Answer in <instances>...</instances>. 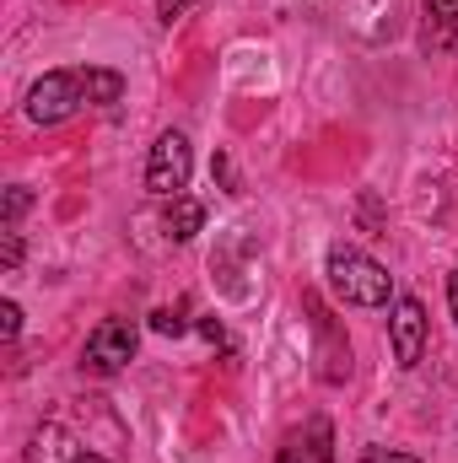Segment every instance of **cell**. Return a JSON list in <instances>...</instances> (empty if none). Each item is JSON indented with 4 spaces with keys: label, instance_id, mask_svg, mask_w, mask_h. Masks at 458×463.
Wrapping results in <instances>:
<instances>
[{
    "label": "cell",
    "instance_id": "16",
    "mask_svg": "<svg viewBox=\"0 0 458 463\" xmlns=\"http://www.w3.org/2000/svg\"><path fill=\"white\" fill-rule=\"evenodd\" d=\"M448 307H453V318H458V269L448 275Z\"/></svg>",
    "mask_w": 458,
    "mask_h": 463
},
{
    "label": "cell",
    "instance_id": "4",
    "mask_svg": "<svg viewBox=\"0 0 458 463\" xmlns=\"http://www.w3.org/2000/svg\"><path fill=\"white\" fill-rule=\"evenodd\" d=\"M135 345H140V335H135V324H129V318H103V324L87 335L81 366L109 377V372H119V366H129V361H135Z\"/></svg>",
    "mask_w": 458,
    "mask_h": 463
},
{
    "label": "cell",
    "instance_id": "7",
    "mask_svg": "<svg viewBox=\"0 0 458 463\" xmlns=\"http://www.w3.org/2000/svg\"><path fill=\"white\" fill-rule=\"evenodd\" d=\"M27 458H33V463H76V458H81V448H76V437H71L65 426H54V420H49V426H38V431H33Z\"/></svg>",
    "mask_w": 458,
    "mask_h": 463
},
{
    "label": "cell",
    "instance_id": "3",
    "mask_svg": "<svg viewBox=\"0 0 458 463\" xmlns=\"http://www.w3.org/2000/svg\"><path fill=\"white\" fill-rule=\"evenodd\" d=\"M189 167H195L189 140H184L178 129H167V135H157V146H151V156H146V189L162 194V200H178V194L189 189Z\"/></svg>",
    "mask_w": 458,
    "mask_h": 463
},
{
    "label": "cell",
    "instance_id": "13",
    "mask_svg": "<svg viewBox=\"0 0 458 463\" xmlns=\"http://www.w3.org/2000/svg\"><path fill=\"white\" fill-rule=\"evenodd\" d=\"M361 463H421L410 453H388V448H361Z\"/></svg>",
    "mask_w": 458,
    "mask_h": 463
},
{
    "label": "cell",
    "instance_id": "10",
    "mask_svg": "<svg viewBox=\"0 0 458 463\" xmlns=\"http://www.w3.org/2000/svg\"><path fill=\"white\" fill-rule=\"evenodd\" d=\"M0 264H5V269L22 264V237H16V227H5V237H0Z\"/></svg>",
    "mask_w": 458,
    "mask_h": 463
},
{
    "label": "cell",
    "instance_id": "2",
    "mask_svg": "<svg viewBox=\"0 0 458 463\" xmlns=\"http://www.w3.org/2000/svg\"><path fill=\"white\" fill-rule=\"evenodd\" d=\"M324 275H329V291L340 297L345 307H388V297H394V275L372 253H361L350 242H335L329 248Z\"/></svg>",
    "mask_w": 458,
    "mask_h": 463
},
{
    "label": "cell",
    "instance_id": "12",
    "mask_svg": "<svg viewBox=\"0 0 458 463\" xmlns=\"http://www.w3.org/2000/svg\"><path fill=\"white\" fill-rule=\"evenodd\" d=\"M151 329H157V335H184V318H178L173 307H162V313H151Z\"/></svg>",
    "mask_w": 458,
    "mask_h": 463
},
{
    "label": "cell",
    "instance_id": "17",
    "mask_svg": "<svg viewBox=\"0 0 458 463\" xmlns=\"http://www.w3.org/2000/svg\"><path fill=\"white\" fill-rule=\"evenodd\" d=\"M76 463H103V458H92V453H81V458H76Z\"/></svg>",
    "mask_w": 458,
    "mask_h": 463
},
{
    "label": "cell",
    "instance_id": "6",
    "mask_svg": "<svg viewBox=\"0 0 458 463\" xmlns=\"http://www.w3.org/2000/svg\"><path fill=\"white\" fill-rule=\"evenodd\" d=\"M275 463H335V431H329V420L319 415V420H308L302 431H291V437L281 442Z\"/></svg>",
    "mask_w": 458,
    "mask_h": 463
},
{
    "label": "cell",
    "instance_id": "5",
    "mask_svg": "<svg viewBox=\"0 0 458 463\" xmlns=\"http://www.w3.org/2000/svg\"><path fill=\"white\" fill-rule=\"evenodd\" d=\"M388 340H394V361L399 366H421V355H426V307H421V297H399L394 302Z\"/></svg>",
    "mask_w": 458,
    "mask_h": 463
},
{
    "label": "cell",
    "instance_id": "11",
    "mask_svg": "<svg viewBox=\"0 0 458 463\" xmlns=\"http://www.w3.org/2000/svg\"><path fill=\"white\" fill-rule=\"evenodd\" d=\"M27 205H33V194H27V189H11V194H5V227H16V216H22Z\"/></svg>",
    "mask_w": 458,
    "mask_h": 463
},
{
    "label": "cell",
    "instance_id": "8",
    "mask_svg": "<svg viewBox=\"0 0 458 463\" xmlns=\"http://www.w3.org/2000/svg\"><path fill=\"white\" fill-rule=\"evenodd\" d=\"M162 227H167V237H173V242H189L195 232L205 227V205H200V200H189V194H178V200H167Z\"/></svg>",
    "mask_w": 458,
    "mask_h": 463
},
{
    "label": "cell",
    "instance_id": "14",
    "mask_svg": "<svg viewBox=\"0 0 458 463\" xmlns=\"http://www.w3.org/2000/svg\"><path fill=\"white\" fill-rule=\"evenodd\" d=\"M426 16H437V22H458V0H426Z\"/></svg>",
    "mask_w": 458,
    "mask_h": 463
},
{
    "label": "cell",
    "instance_id": "9",
    "mask_svg": "<svg viewBox=\"0 0 458 463\" xmlns=\"http://www.w3.org/2000/svg\"><path fill=\"white\" fill-rule=\"evenodd\" d=\"M16 335H22V307L0 302V340H16Z\"/></svg>",
    "mask_w": 458,
    "mask_h": 463
},
{
    "label": "cell",
    "instance_id": "15",
    "mask_svg": "<svg viewBox=\"0 0 458 463\" xmlns=\"http://www.w3.org/2000/svg\"><path fill=\"white\" fill-rule=\"evenodd\" d=\"M189 5H195V0H157V16H162V22H173V16H184Z\"/></svg>",
    "mask_w": 458,
    "mask_h": 463
},
{
    "label": "cell",
    "instance_id": "1",
    "mask_svg": "<svg viewBox=\"0 0 458 463\" xmlns=\"http://www.w3.org/2000/svg\"><path fill=\"white\" fill-rule=\"evenodd\" d=\"M124 98V76L103 65H81V71H49L43 81L27 87V118L33 124H65L76 109H109Z\"/></svg>",
    "mask_w": 458,
    "mask_h": 463
}]
</instances>
